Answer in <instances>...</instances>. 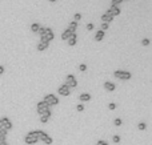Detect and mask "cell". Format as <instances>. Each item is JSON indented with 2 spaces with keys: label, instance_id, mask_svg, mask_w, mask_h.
I'll use <instances>...</instances> for the list:
<instances>
[{
  "label": "cell",
  "instance_id": "cell-20",
  "mask_svg": "<svg viewBox=\"0 0 152 145\" xmlns=\"http://www.w3.org/2000/svg\"><path fill=\"white\" fill-rule=\"evenodd\" d=\"M39 28H40V24H37V23H34V24H31V31H32V32L37 33Z\"/></svg>",
  "mask_w": 152,
  "mask_h": 145
},
{
  "label": "cell",
  "instance_id": "cell-29",
  "mask_svg": "<svg viewBox=\"0 0 152 145\" xmlns=\"http://www.w3.org/2000/svg\"><path fill=\"white\" fill-rule=\"evenodd\" d=\"M79 69L82 71V72L87 71V65H85V64H80V65H79Z\"/></svg>",
  "mask_w": 152,
  "mask_h": 145
},
{
  "label": "cell",
  "instance_id": "cell-1",
  "mask_svg": "<svg viewBox=\"0 0 152 145\" xmlns=\"http://www.w3.org/2000/svg\"><path fill=\"white\" fill-rule=\"evenodd\" d=\"M39 141V129L36 131H31L29 133H27V136L24 137V142L28 145H34Z\"/></svg>",
  "mask_w": 152,
  "mask_h": 145
},
{
  "label": "cell",
  "instance_id": "cell-22",
  "mask_svg": "<svg viewBox=\"0 0 152 145\" xmlns=\"http://www.w3.org/2000/svg\"><path fill=\"white\" fill-rule=\"evenodd\" d=\"M43 142H44V144H47V145H51V144L53 142V140H52V137H51L50 134H48V136L45 137V139L43 140Z\"/></svg>",
  "mask_w": 152,
  "mask_h": 145
},
{
  "label": "cell",
  "instance_id": "cell-6",
  "mask_svg": "<svg viewBox=\"0 0 152 145\" xmlns=\"http://www.w3.org/2000/svg\"><path fill=\"white\" fill-rule=\"evenodd\" d=\"M115 77L120 79V80H130L131 79V73L130 72H127V71H115Z\"/></svg>",
  "mask_w": 152,
  "mask_h": 145
},
{
  "label": "cell",
  "instance_id": "cell-25",
  "mask_svg": "<svg viewBox=\"0 0 152 145\" xmlns=\"http://www.w3.org/2000/svg\"><path fill=\"white\" fill-rule=\"evenodd\" d=\"M112 141H114V142H120V136L119 134H114V137H112Z\"/></svg>",
  "mask_w": 152,
  "mask_h": 145
},
{
  "label": "cell",
  "instance_id": "cell-8",
  "mask_svg": "<svg viewBox=\"0 0 152 145\" xmlns=\"http://www.w3.org/2000/svg\"><path fill=\"white\" fill-rule=\"evenodd\" d=\"M58 92H59V95H60V96L67 97V96H69V95H71V89L66 85V84H63V85H60V87L58 88Z\"/></svg>",
  "mask_w": 152,
  "mask_h": 145
},
{
  "label": "cell",
  "instance_id": "cell-9",
  "mask_svg": "<svg viewBox=\"0 0 152 145\" xmlns=\"http://www.w3.org/2000/svg\"><path fill=\"white\" fill-rule=\"evenodd\" d=\"M51 116H52V112H51V109H50L48 112H45L44 114H42V116H40V121H42L43 124H45V123H48V121H50Z\"/></svg>",
  "mask_w": 152,
  "mask_h": 145
},
{
  "label": "cell",
  "instance_id": "cell-4",
  "mask_svg": "<svg viewBox=\"0 0 152 145\" xmlns=\"http://www.w3.org/2000/svg\"><path fill=\"white\" fill-rule=\"evenodd\" d=\"M0 129H4V131H11L12 129V123L8 117H2L0 119Z\"/></svg>",
  "mask_w": 152,
  "mask_h": 145
},
{
  "label": "cell",
  "instance_id": "cell-23",
  "mask_svg": "<svg viewBox=\"0 0 152 145\" xmlns=\"http://www.w3.org/2000/svg\"><path fill=\"white\" fill-rule=\"evenodd\" d=\"M138 128H139V131H146L147 124H146V123H139V124H138Z\"/></svg>",
  "mask_w": 152,
  "mask_h": 145
},
{
  "label": "cell",
  "instance_id": "cell-10",
  "mask_svg": "<svg viewBox=\"0 0 152 145\" xmlns=\"http://www.w3.org/2000/svg\"><path fill=\"white\" fill-rule=\"evenodd\" d=\"M101 20H103V23H108V24H109V23H111L112 20H114V16H112V15L107 11L106 13H103V15H101Z\"/></svg>",
  "mask_w": 152,
  "mask_h": 145
},
{
  "label": "cell",
  "instance_id": "cell-18",
  "mask_svg": "<svg viewBox=\"0 0 152 145\" xmlns=\"http://www.w3.org/2000/svg\"><path fill=\"white\" fill-rule=\"evenodd\" d=\"M7 134H8L7 131H4V129H0V142H2V141H5Z\"/></svg>",
  "mask_w": 152,
  "mask_h": 145
},
{
  "label": "cell",
  "instance_id": "cell-16",
  "mask_svg": "<svg viewBox=\"0 0 152 145\" xmlns=\"http://www.w3.org/2000/svg\"><path fill=\"white\" fill-rule=\"evenodd\" d=\"M48 45H50L48 43H43V41H40V43L37 44V51H40V52H42V51H45V49L48 48Z\"/></svg>",
  "mask_w": 152,
  "mask_h": 145
},
{
  "label": "cell",
  "instance_id": "cell-19",
  "mask_svg": "<svg viewBox=\"0 0 152 145\" xmlns=\"http://www.w3.org/2000/svg\"><path fill=\"white\" fill-rule=\"evenodd\" d=\"M71 35H72V33L68 31V29H64V31L61 32V39H63V40H67Z\"/></svg>",
  "mask_w": 152,
  "mask_h": 145
},
{
  "label": "cell",
  "instance_id": "cell-14",
  "mask_svg": "<svg viewBox=\"0 0 152 145\" xmlns=\"http://www.w3.org/2000/svg\"><path fill=\"white\" fill-rule=\"evenodd\" d=\"M67 41H68V45H75L76 41H77V35L76 33H72L68 39H67Z\"/></svg>",
  "mask_w": 152,
  "mask_h": 145
},
{
  "label": "cell",
  "instance_id": "cell-7",
  "mask_svg": "<svg viewBox=\"0 0 152 145\" xmlns=\"http://www.w3.org/2000/svg\"><path fill=\"white\" fill-rule=\"evenodd\" d=\"M36 109H37V113L40 114V116H42V114H44L45 112L50 111V106H48L44 101H39L37 105H36Z\"/></svg>",
  "mask_w": 152,
  "mask_h": 145
},
{
  "label": "cell",
  "instance_id": "cell-5",
  "mask_svg": "<svg viewBox=\"0 0 152 145\" xmlns=\"http://www.w3.org/2000/svg\"><path fill=\"white\" fill-rule=\"evenodd\" d=\"M66 85L71 89V88H75V87H77V81H76V79H75V76L74 75H67V77H66Z\"/></svg>",
  "mask_w": 152,
  "mask_h": 145
},
{
  "label": "cell",
  "instance_id": "cell-2",
  "mask_svg": "<svg viewBox=\"0 0 152 145\" xmlns=\"http://www.w3.org/2000/svg\"><path fill=\"white\" fill-rule=\"evenodd\" d=\"M53 37H55V35H53V31H52V29H51V28H45V32H44L42 36H40V41L50 44V41L53 40Z\"/></svg>",
  "mask_w": 152,
  "mask_h": 145
},
{
  "label": "cell",
  "instance_id": "cell-34",
  "mask_svg": "<svg viewBox=\"0 0 152 145\" xmlns=\"http://www.w3.org/2000/svg\"><path fill=\"white\" fill-rule=\"evenodd\" d=\"M123 0H112V5H117L119 3H122Z\"/></svg>",
  "mask_w": 152,
  "mask_h": 145
},
{
  "label": "cell",
  "instance_id": "cell-28",
  "mask_svg": "<svg viewBox=\"0 0 152 145\" xmlns=\"http://www.w3.org/2000/svg\"><path fill=\"white\" fill-rule=\"evenodd\" d=\"M76 109H77V112H83V111H84V105H83V104H79V105L76 106Z\"/></svg>",
  "mask_w": 152,
  "mask_h": 145
},
{
  "label": "cell",
  "instance_id": "cell-36",
  "mask_svg": "<svg viewBox=\"0 0 152 145\" xmlns=\"http://www.w3.org/2000/svg\"><path fill=\"white\" fill-rule=\"evenodd\" d=\"M3 73H4V67L0 65V75H3Z\"/></svg>",
  "mask_w": 152,
  "mask_h": 145
},
{
  "label": "cell",
  "instance_id": "cell-21",
  "mask_svg": "<svg viewBox=\"0 0 152 145\" xmlns=\"http://www.w3.org/2000/svg\"><path fill=\"white\" fill-rule=\"evenodd\" d=\"M47 136H48V133H45L44 131H40V129H39V140H42V141H43Z\"/></svg>",
  "mask_w": 152,
  "mask_h": 145
},
{
  "label": "cell",
  "instance_id": "cell-24",
  "mask_svg": "<svg viewBox=\"0 0 152 145\" xmlns=\"http://www.w3.org/2000/svg\"><path fill=\"white\" fill-rule=\"evenodd\" d=\"M114 124H115V126H120V125H122L123 124V120L122 119H115V121H114Z\"/></svg>",
  "mask_w": 152,
  "mask_h": 145
},
{
  "label": "cell",
  "instance_id": "cell-11",
  "mask_svg": "<svg viewBox=\"0 0 152 145\" xmlns=\"http://www.w3.org/2000/svg\"><path fill=\"white\" fill-rule=\"evenodd\" d=\"M108 12L115 17V16H117V15H120V8H119L117 5H111V7H109V10H108Z\"/></svg>",
  "mask_w": 152,
  "mask_h": 145
},
{
  "label": "cell",
  "instance_id": "cell-17",
  "mask_svg": "<svg viewBox=\"0 0 152 145\" xmlns=\"http://www.w3.org/2000/svg\"><path fill=\"white\" fill-rule=\"evenodd\" d=\"M103 37H104V31H101V29H100V31L96 32V35H95V40H96V41H101Z\"/></svg>",
  "mask_w": 152,
  "mask_h": 145
},
{
  "label": "cell",
  "instance_id": "cell-38",
  "mask_svg": "<svg viewBox=\"0 0 152 145\" xmlns=\"http://www.w3.org/2000/svg\"><path fill=\"white\" fill-rule=\"evenodd\" d=\"M50 2H51V3H55V2H56V0H50Z\"/></svg>",
  "mask_w": 152,
  "mask_h": 145
},
{
  "label": "cell",
  "instance_id": "cell-15",
  "mask_svg": "<svg viewBox=\"0 0 152 145\" xmlns=\"http://www.w3.org/2000/svg\"><path fill=\"white\" fill-rule=\"evenodd\" d=\"M79 100L80 101H90L91 100V95L90 93H82L79 96Z\"/></svg>",
  "mask_w": 152,
  "mask_h": 145
},
{
  "label": "cell",
  "instance_id": "cell-13",
  "mask_svg": "<svg viewBox=\"0 0 152 145\" xmlns=\"http://www.w3.org/2000/svg\"><path fill=\"white\" fill-rule=\"evenodd\" d=\"M104 88H106V90H109V92H112V90H115L116 85L112 81H106L104 83Z\"/></svg>",
  "mask_w": 152,
  "mask_h": 145
},
{
  "label": "cell",
  "instance_id": "cell-31",
  "mask_svg": "<svg viewBox=\"0 0 152 145\" xmlns=\"http://www.w3.org/2000/svg\"><path fill=\"white\" fill-rule=\"evenodd\" d=\"M82 19V13H75V21H79Z\"/></svg>",
  "mask_w": 152,
  "mask_h": 145
},
{
  "label": "cell",
  "instance_id": "cell-12",
  "mask_svg": "<svg viewBox=\"0 0 152 145\" xmlns=\"http://www.w3.org/2000/svg\"><path fill=\"white\" fill-rule=\"evenodd\" d=\"M76 28H77V21H71L69 24H68V27H67V29L71 32V33H76Z\"/></svg>",
  "mask_w": 152,
  "mask_h": 145
},
{
  "label": "cell",
  "instance_id": "cell-32",
  "mask_svg": "<svg viewBox=\"0 0 152 145\" xmlns=\"http://www.w3.org/2000/svg\"><path fill=\"white\" fill-rule=\"evenodd\" d=\"M87 29H88V31H92V29H93V24H92V23H88V24H87Z\"/></svg>",
  "mask_w": 152,
  "mask_h": 145
},
{
  "label": "cell",
  "instance_id": "cell-33",
  "mask_svg": "<svg viewBox=\"0 0 152 145\" xmlns=\"http://www.w3.org/2000/svg\"><path fill=\"white\" fill-rule=\"evenodd\" d=\"M141 44H143V45H148V44H149V39H143V40H141Z\"/></svg>",
  "mask_w": 152,
  "mask_h": 145
},
{
  "label": "cell",
  "instance_id": "cell-30",
  "mask_svg": "<svg viewBox=\"0 0 152 145\" xmlns=\"http://www.w3.org/2000/svg\"><path fill=\"white\" fill-rule=\"evenodd\" d=\"M108 108H109L111 111H114V109L116 108V104H115V103H109V104H108Z\"/></svg>",
  "mask_w": 152,
  "mask_h": 145
},
{
  "label": "cell",
  "instance_id": "cell-35",
  "mask_svg": "<svg viewBox=\"0 0 152 145\" xmlns=\"http://www.w3.org/2000/svg\"><path fill=\"white\" fill-rule=\"evenodd\" d=\"M98 145H108V144H107L106 141H103V140H99V141H98Z\"/></svg>",
  "mask_w": 152,
  "mask_h": 145
},
{
  "label": "cell",
  "instance_id": "cell-27",
  "mask_svg": "<svg viewBox=\"0 0 152 145\" xmlns=\"http://www.w3.org/2000/svg\"><path fill=\"white\" fill-rule=\"evenodd\" d=\"M108 27H109L108 23H103V24H101V31H106V29H108Z\"/></svg>",
  "mask_w": 152,
  "mask_h": 145
},
{
  "label": "cell",
  "instance_id": "cell-37",
  "mask_svg": "<svg viewBox=\"0 0 152 145\" xmlns=\"http://www.w3.org/2000/svg\"><path fill=\"white\" fill-rule=\"evenodd\" d=\"M0 145H8V144H7L5 141H2V142H0Z\"/></svg>",
  "mask_w": 152,
  "mask_h": 145
},
{
  "label": "cell",
  "instance_id": "cell-3",
  "mask_svg": "<svg viewBox=\"0 0 152 145\" xmlns=\"http://www.w3.org/2000/svg\"><path fill=\"white\" fill-rule=\"evenodd\" d=\"M48 106H53V105H58L59 104V98L56 97L55 95H52V93H48V95H45V97H44V100H43Z\"/></svg>",
  "mask_w": 152,
  "mask_h": 145
},
{
  "label": "cell",
  "instance_id": "cell-26",
  "mask_svg": "<svg viewBox=\"0 0 152 145\" xmlns=\"http://www.w3.org/2000/svg\"><path fill=\"white\" fill-rule=\"evenodd\" d=\"M45 28H47V27H40V28H39V31H37V33H39L40 36H42V35L45 32Z\"/></svg>",
  "mask_w": 152,
  "mask_h": 145
}]
</instances>
